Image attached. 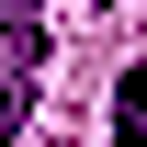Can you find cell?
Here are the masks:
<instances>
[{"label": "cell", "instance_id": "7a4b0ae2", "mask_svg": "<svg viewBox=\"0 0 147 147\" xmlns=\"http://www.w3.org/2000/svg\"><path fill=\"white\" fill-rule=\"evenodd\" d=\"M113 125H125V147H147V79H125V91H113Z\"/></svg>", "mask_w": 147, "mask_h": 147}, {"label": "cell", "instance_id": "6da1fadb", "mask_svg": "<svg viewBox=\"0 0 147 147\" xmlns=\"http://www.w3.org/2000/svg\"><path fill=\"white\" fill-rule=\"evenodd\" d=\"M0 34H11V57L34 68V34H45V11H34V0H0Z\"/></svg>", "mask_w": 147, "mask_h": 147}]
</instances>
